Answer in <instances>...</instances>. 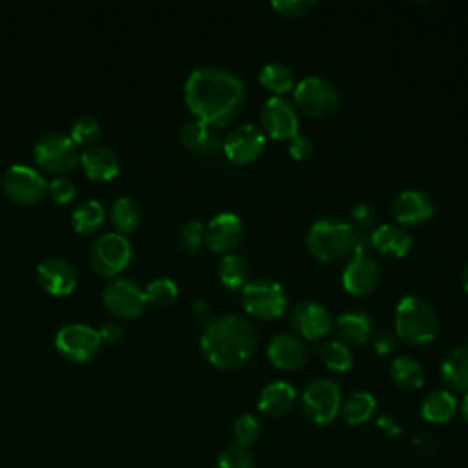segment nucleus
<instances>
[{
	"instance_id": "nucleus-27",
	"label": "nucleus",
	"mask_w": 468,
	"mask_h": 468,
	"mask_svg": "<svg viewBox=\"0 0 468 468\" xmlns=\"http://www.w3.org/2000/svg\"><path fill=\"white\" fill-rule=\"evenodd\" d=\"M258 80L265 90H269L274 95L287 93L289 90H294V86H296L292 69L287 64L278 62V60L263 64L258 73Z\"/></svg>"
},
{
	"instance_id": "nucleus-7",
	"label": "nucleus",
	"mask_w": 468,
	"mask_h": 468,
	"mask_svg": "<svg viewBox=\"0 0 468 468\" xmlns=\"http://www.w3.org/2000/svg\"><path fill=\"white\" fill-rule=\"evenodd\" d=\"M241 303L245 311L256 318H278L287 305V296L280 282L271 278H256L241 287Z\"/></svg>"
},
{
	"instance_id": "nucleus-4",
	"label": "nucleus",
	"mask_w": 468,
	"mask_h": 468,
	"mask_svg": "<svg viewBox=\"0 0 468 468\" xmlns=\"http://www.w3.org/2000/svg\"><path fill=\"white\" fill-rule=\"evenodd\" d=\"M439 318L431 303L406 294L395 307V335L408 346H424L437 336Z\"/></svg>"
},
{
	"instance_id": "nucleus-5",
	"label": "nucleus",
	"mask_w": 468,
	"mask_h": 468,
	"mask_svg": "<svg viewBox=\"0 0 468 468\" xmlns=\"http://www.w3.org/2000/svg\"><path fill=\"white\" fill-rule=\"evenodd\" d=\"M33 157L48 172L62 174L77 166L80 159L79 144L62 132H44L33 144Z\"/></svg>"
},
{
	"instance_id": "nucleus-23",
	"label": "nucleus",
	"mask_w": 468,
	"mask_h": 468,
	"mask_svg": "<svg viewBox=\"0 0 468 468\" xmlns=\"http://www.w3.org/2000/svg\"><path fill=\"white\" fill-rule=\"evenodd\" d=\"M294 402H296V389L292 384L285 380H276L263 386V389L258 395V410L269 417L285 415L287 411H291Z\"/></svg>"
},
{
	"instance_id": "nucleus-12",
	"label": "nucleus",
	"mask_w": 468,
	"mask_h": 468,
	"mask_svg": "<svg viewBox=\"0 0 468 468\" xmlns=\"http://www.w3.org/2000/svg\"><path fill=\"white\" fill-rule=\"evenodd\" d=\"M2 188L13 201L29 205L46 194L48 181L37 168L26 163H15L4 172Z\"/></svg>"
},
{
	"instance_id": "nucleus-43",
	"label": "nucleus",
	"mask_w": 468,
	"mask_h": 468,
	"mask_svg": "<svg viewBox=\"0 0 468 468\" xmlns=\"http://www.w3.org/2000/svg\"><path fill=\"white\" fill-rule=\"evenodd\" d=\"M397 335L389 329H382V331H377L373 335V347L378 355H388L391 353L395 347H397Z\"/></svg>"
},
{
	"instance_id": "nucleus-33",
	"label": "nucleus",
	"mask_w": 468,
	"mask_h": 468,
	"mask_svg": "<svg viewBox=\"0 0 468 468\" xmlns=\"http://www.w3.org/2000/svg\"><path fill=\"white\" fill-rule=\"evenodd\" d=\"M320 356L331 371H347L353 366V353L342 340H327L320 347Z\"/></svg>"
},
{
	"instance_id": "nucleus-49",
	"label": "nucleus",
	"mask_w": 468,
	"mask_h": 468,
	"mask_svg": "<svg viewBox=\"0 0 468 468\" xmlns=\"http://www.w3.org/2000/svg\"><path fill=\"white\" fill-rule=\"evenodd\" d=\"M461 415L468 422V393H464V397L461 400Z\"/></svg>"
},
{
	"instance_id": "nucleus-25",
	"label": "nucleus",
	"mask_w": 468,
	"mask_h": 468,
	"mask_svg": "<svg viewBox=\"0 0 468 468\" xmlns=\"http://www.w3.org/2000/svg\"><path fill=\"white\" fill-rule=\"evenodd\" d=\"M336 331L342 336V342L364 344L371 336L373 322L366 311H346L336 318Z\"/></svg>"
},
{
	"instance_id": "nucleus-32",
	"label": "nucleus",
	"mask_w": 468,
	"mask_h": 468,
	"mask_svg": "<svg viewBox=\"0 0 468 468\" xmlns=\"http://www.w3.org/2000/svg\"><path fill=\"white\" fill-rule=\"evenodd\" d=\"M219 280L229 289H241L247 283L249 263L247 258L239 252H225L218 265Z\"/></svg>"
},
{
	"instance_id": "nucleus-34",
	"label": "nucleus",
	"mask_w": 468,
	"mask_h": 468,
	"mask_svg": "<svg viewBox=\"0 0 468 468\" xmlns=\"http://www.w3.org/2000/svg\"><path fill=\"white\" fill-rule=\"evenodd\" d=\"M177 283L168 276H159L148 282L144 287L146 302L157 307H166L177 298Z\"/></svg>"
},
{
	"instance_id": "nucleus-21",
	"label": "nucleus",
	"mask_w": 468,
	"mask_h": 468,
	"mask_svg": "<svg viewBox=\"0 0 468 468\" xmlns=\"http://www.w3.org/2000/svg\"><path fill=\"white\" fill-rule=\"evenodd\" d=\"M79 163L82 165L86 176L97 181L113 179L121 170V159L117 152L112 146L101 143H93L82 150Z\"/></svg>"
},
{
	"instance_id": "nucleus-17",
	"label": "nucleus",
	"mask_w": 468,
	"mask_h": 468,
	"mask_svg": "<svg viewBox=\"0 0 468 468\" xmlns=\"http://www.w3.org/2000/svg\"><path fill=\"white\" fill-rule=\"evenodd\" d=\"M37 280L49 294L66 296L77 287L79 271L62 256H46L37 265Z\"/></svg>"
},
{
	"instance_id": "nucleus-11",
	"label": "nucleus",
	"mask_w": 468,
	"mask_h": 468,
	"mask_svg": "<svg viewBox=\"0 0 468 468\" xmlns=\"http://www.w3.org/2000/svg\"><path fill=\"white\" fill-rule=\"evenodd\" d=\"M102 303L121 318H135L146 307L144 289L132 278H112L102 289Z\"/></svg>"
},
{
	"instance_id": "nucleus-16",
	"label": "nucleus",
	"mask_w": 468,
	"mask_h": 468,
	"mask_svg": "<svg viewBox=\"0 0 468 468\" xmlns=\"http://www.w3.org/2000/svg\"><path fill=\"white\" fill-rule=\"evenodd\" d=\"M291 325L305 340H318L331 331L333 318L327 307L314 300H302L291 307Z\"/></svg>"
},
{
	"instance_id": "nucleus-50",
	"label": "nucleus",
	"mask_w": 468,
	"mask_h": 468,
	"mask_svg": "<svg viewBox=\"0 0 468 468\" xmlns=\"http://www.w3.org/2000/svg\"><path fill=\"white\" fill-rule=\"evenodd\" d=\"M463 287L468 292V263L464 265V271H463Z\"/></svg>"
},
{
	"instance_id": "nucleus-22",
	"label": "nucleus",
	"mask_w": 468,
	"mask_h": 468,
	"mask_svg": "<svg viewBox=\"0 0 468 468\" xmlns=\"http://www.w3.org/2000/svg\"><path fill=\"white\" fill-rule=\"evenodd\" d=\"M371 247L389 258H402L413 247V236L402 227L395 223H382L373 229L369 234Z\"/></svg>"
},
{
	"instance_id": "nucleus-10",
	"label": "nucleus",
	"mask_w": 468,
	"mask_h": 468,
	"mask_svg": "<svg viewBox=\"0 0 468 468\" xmlns=\"http://www.w3.org/2000/svg\"><path fill=\"white\" fill-rule=\"evenodd\" d=\"M101 342L99 331L82 322L66 324L55 333V347L62 356L73 362L91 360L97 355Z\"/></svg>"
},
{
	"instance_id": "nucleus-39",
	"label": "nucleus",
	"mask_w": 468,
	"mask_h": 468,
	"mask_svg": "<svg viewBox=\"0 0 468 468\" xmlns=\"http://www.w3.org/2000/svg\"><path fill=\"white\" fill-rule=\"evenodd\" d=\"M216 468H254V459L249 448L241 446H227L216 461Z\"/></svg>"
},
{
	"instance_id": "nucleus-14",
	"label": "nucleus",
	"mask_w": 468,
	"mask_h": 468,
	"mask_svg": "<svg viewBox=\"0 0 468 468\" xmlns=\"http://www.w3.org/2000/svg\"><path fill=\"white\" fill-rule=\"evenodd\" d=\"M265 144L267 135L263 130L252 122H243L227 133L223 141V152L232 163L247 165L263 154Z\"/></svg>"
},
{
	"instance_id": "nucleus-2",
	"label": "nucleus",
	"mask_w": 468,
	"mask_h": 468,
	"mask_svg": "<svg viewBox=\"0 0 468 468\" xmlns=\"http://www.w3.org/2000/svg\"><path fill=\"white\" fill-rule=\"evenodd\" d=\"M201 351L207 360L219 369L243 366L256 351L258 333L250 320L227 313L207 322L201 333Z\"/></svg>"
},
{
	"instance_id": "nucleus-35",
	"label": "nucleus",
	"mask_w": 468,
	"mask_h": 468,
	"mask_svg": "<svg viewBox=\"0 0 468 468\" xmlns=\"http://www.w3.org/2000/svg\"><path fill=\"white\" fill-rule=\"evenodd\" d=\"M232 435H234L236 446L249 448L250 444L256 442V439L260 435V422H258V419L254 415H250V413L238 415L234 424H232Z\"/></svg>"
},
{
	"instance_id": "nucleus-18",
	"label": "nucleus",
	"mask_w": 468,
	"mask_h": 468,
	"mask_svg": "<svg viewBox=\"0 0 468 468\" xmlns=\"http://www.w3.org/2000/svg\"><path fill=\"white\" fill-rule=\"evenodd\" d=\"M243 221L234 212H219L205 225V243L216 252H232L243 239Z\"/></svg>"
},
{
	"instance_id": "nucleus-19",
	"label": "nucleus",
	"mask_w": 468,
	"mask_h": 468,
	"mask_svg": "<svg viewBox=\"0 0 468 468\" xmlns=\"http://www.w3.org/2000/svg\"><path fill=\"white\" fill-rule=\"evenodd\" d=\"M267 356L276 367L294 371L307 362L309 351L302 336L294 333H276L267 346Z\"/></svg>"
},
{
	"instance_id": "nucleus-47",
	"label": "nucleus",
	"mask_w": 468,
	"mask_h": 468,
	"mask_svg": "<svg viewBox=\"0 0 468 468\" xmlns=\"http://www.w3.org/2000/svg\"><path fill=\"white\" fill-rule=\"evenodd\" d=\"M377 424H378L389 437H397V435H400V431H402V426H400L397 420H393L391 417H380V419L377 420Z\"/></svg>"
},
{
	"instance_id": "nucleus-38",
	"label": "nucleus",
	"mask_w": 468,
	"mask_h": 468,
	"mask_svg": "<svg viewBox=\"0 0 468 468\" xmlns=\"http://www.w3.org/2000/svg\"><path fill=\"white\" fill-rule=\"evenodd\" d=\"M208 124L197 117L194 119H188L181 128H179V139L181 143L186 146V148H192V150H199L203 141L207 139L208 135Z\"/></svg>"
},
{
	"instance_id": "nucleus-6",
	"label": "nucleus",
	"mask_w": 468,
	"mask_h": 468,
	"mask_svg": "<svg viewBox=\"0 0 468 468\" xmlns=\"http://www.w3.org/2000/svg\"><path fill=\"white\" fill-rule=\"evenodd\" d=\"M298 108L311 117H325L340 104L338 88L322 75H307L300 79L292 90Z\"/></svg>"
},
{
	"instance_id": "nucleus-29",
	"label": "nucleus",
	"mask_w": 468,
	"mask_h": 468,
	"mask_svg": "<svg viewBox=\"0 0 468 468\" xmlns=\"http://www.w3.org/2000/svg\"><path fill=\"white\" fill-rule=\"evenodd\" d=\"M106 210L97 199H84L71 210V225L79 234H93L104 223Z\"/></svg>"
},
{
	"instance_id": "nucleus-28",
	"label": "nucleus",
	"mask_w": 468,
	"mask_h": 468,
	"mask_svg": "<svg viewBox=\"0 0 468 468\" xmlns=\"http://www.w3.org/2000/svg\"><path fill=\"white\" fill-rule=\"evenodd\" d=\"M389 377L391 380L402 389H417L424 384V369L419 360L413 356H395L389 364Z\"/></svg>"
},
{
	"instance_id": "nucleus-40",
	"label": "nucleus",
	"mask_w": 468,
	"mask_h": 468,
	"mask_svg": "<svg viewBox=\"0 0 468 468\" xmlns=\"http://www.w3.org/2000/svg\"><path fill=\"white\" fill-rule=\"evenodd\" d=\"M46 192L55 199L57 203H68L75 196V183L66 176H55L49 183Z\"/></svg>"
},
{
	"instance_id": "nucleus-8",
	"label": "nucleus",
	"mask_w": 468,
	"mask_h": 468,
	"mask_svg": "<svg viewBox=\"0 0 468 468\" xmlns=\"http://www.w3.org/2000/svg\"><path fill=\"white\" fill-rule=\"evenodd\" d=\"M342 406L340 386L331 378L311 380L302 393L303 415L318 424L325 426L336 419Z\"/></svg>"
},
{
	"instance_id": "nucleus-46",
	"label": "nucleus",
	"mask_w": 468,
	"mask_h": 468,
	"mask_svg": "<svg viewBox=\"0 0 468 468\" xmlns=\"http://www.w3.org/2000/svg\"><path fill=\"white\" fill-rule=\"evenodd\" d=\"M219 148H223V143L219 141V137L216 135V133H208L207 135V139L203 141V144H201V148H199V152L201 154H205V155H210V154H216Z\"/></svg>"
},
{
	"instance_id": "nucleus-1",
	"label": "nucleus",
	"mask_w": 468,
	"mask_h": 468,
	"mask_svg": "<svg viewBox=\"0 0 468 468\" xmlns=\"http://www.w3.org/2000/svg\"><path fill=\"white\" fill-rule=\"evenodd\" d=\"M190 112L208 126H223L236 117L245 101V84L230 69L219 66L194 68L183 86Z\"/></svg>"
},
{
	"instance_id": "nucleus-45",
	"label": "nucleus",
	"mask_w": 468,
	"mask_h": 468,
	"mask_svg": "<svg viewBox=\"0 0 468 468\" xmlns=\"http://www.w3.org/2000/svg\"><path fill=\"white\" fill-rule=\"evenodd\" d=\"M97 331H99L101 340H102V342H108V344H115V342H119V340L122 338V335H124L122 325H121L119 322H113V320L104 322Z\"/></svg>"
},
{
	"instance_id": "nucleus-9",
	"label": "nucleus",
	"mask_w": 468,
	"mask_h": 468,
	"mask_svg": "<svg viewBox=\"0 0 468 468\" xmlns=\"http://www.w3.org/2000/svg\"><path fill=\"white\" fill-rule=\"evenodd\" d=\"M88 258L99 274L117 276L132 260V243L121 232H104L93 239Z\"/></svg>"
},
{
	"instance_id": "nucleus-24",
	"label": "nucleus",
	"mask_w": 468,
	"mask_h": 468,
	"mask_svg": "<svg viewBox=\"0 0 468 468\" xmlns=\"http://www.w3.org/2000/svg\"><path fill=\"white\" fill-rule=\"evenodd\" d=\"M441 377L453 391L468 393V342L457 344L441 362Z\"/></svg>"
},
{
	"instance_id": "nucleus-26",
	"label": "nucleus",
	"mask_w": 468,
	"mask_h": 468,
	"mask_svg": "<svg viewBox=\"0 0 468 468\" xmlns=\"http://www.w3.org/2000/svg\"><path fill=\"white\" fill-rule=\"evenodd\" d=\"M455 410H457V399L448 389L430 391L420 404L422 419L431 424L448 422L453 417Z\"/></svg>"
},
{
	"instance_id": "nucleus-30",
	"label": "nucleus",
	"mask_w": 468,
	"mask_h": 468,
	"mask_svg": "<svg viewBox=\"0 0 468 468\" xmlns=\"http://www.w3.org/2000/svg\"><path fill=\"white\" fill-rule=\"evenodd\" d=\"M377 410V400L369 391H353L340 406V413L347 424L358 426L367 422Z\"/></svg>"
},
{
	"instance_id": "nucleus-3",
	"label": "nucleus",
	"mask_w": 468,
	"mask_h": 468,
	"mask_svg": "<svg viewBox=\"0 0 468 468\" xmlns=\"http://www.w3.org/2000/svg\"><path fill=\"white\" fill-rule=\"evenodd\" d=\"M305 245L320 261L347 260L364 249L362 236L356 232V227L336 216L314 219L305 232Z\"/></svg>"
},
{
	"instance_id": "nucleus-31",
	"label": "nucleus",
	"mask_w": 468,
	"mask_h": 468,
	"mask_svg": "<svg viewBox=\"0 0 468 468\" xmlns=\"http://www.w3.org/2000/svg\"><path fill=\"white\" fill-rule=\"evenodd\" d=\"M110 219L117 229V232L126 236L128 232L135 230L137 225L141 223V207L135 199L128 196H121L110 207Z\"/></svg>"
},
{
	"instance_id": "nucleus-36",
	"label": "nucleus",
	"mask_w": 468,
	"mask_h": 468,
	"mask_svg": "<svg viewBox=\"0 0 468 468\" xmlns=\"http://www.w3.org/2000/svg\"><path fill=\"white\" fill-rule=\"evenodd\" d=\"M101 135V122L93 115H79L69 128V137L77 144H93Z\"/></svg>"
},
{
	"instance_id": "nucleus-13",
	"label": "nucleus",
	"mask_w": 468,
	"mask_h": 468,
	"mask_svg": "<svg viewBox=\"0 0 468 468\" xmlns=\"http://www.w3.org/2000/svg\"><path fill=\"white\" fill-rule=\"evenodd\" d=\"M261 130L272 139H291L298 133L300 117L296 106L282 95H271L260 110Z\"/></svg>"
},
{
	"instance_id": "nucleus-15",
	"label": "nucleus",
	"mask_w": 468,
	"mask_h": 468,
	"mask_svg": "<svg viewBox=\"0 0 468 468\" xmlns=\"http://www.w3.org/2000/svg\"><path fill=\"white\" fill-rule=\"evenodd\" d=\"M380 280V265L366 249L346 260L342 271V285L347 292L362 296L371 292Z\"/></svg>"
},
{
	"instance_id": "nucleus-37",
	"label": "nucleus",
	"mask_w": 468,
	"mask_h": 468,
	"mask_svg": "<svg viewBox=\"0 0 468 468\" xmlns=\"http://www.w3.org/2000/svg\"><path fill=\"white\" fill-rule=\"evenodd\" d=\"M177 243L185 252H197L205 243V225L199 219H188L179 229Z\"/></svg>"
},
{
	"instance_id": "nucleus-44",
	"label": "nucleus",
	"mask_w": 468,
	"mask_h": 468,
	"mask_svg": "<svg viewBox=\"0 0 468 468\" xmlns=\"http://www.w3.org/2000/svg\"><path fill=\"white\" fill-rule=\"evenodd\" d=\"M375 216H377L375 208L366 201H358L351 208V218H353L355 225H358V227H369L375 221Z\"/></svg>"
},
{
	"instance_id": "nucleus-41",
	"label": "nucleus",
	"mask_w": 468,
	"mask_h": 468,
	"mask_svg": "<svg viewBox=\"0 0 468 468\" xmlns=\"http://www.w3.org/2000/svg\"><path fill=\"white\" fill-rule=\"evenodd\" d=\"M271 5L282 13V15H287V16H302L305 15L307 11H311L316 2L314 0H272Z\"/></svg>"
},
{
	"instance_id": "nucleus-42",
	"label": "nucleus",
	"mask_w": 468,
	"mask_h": 468,
	"mask_svg": "<svg viewBox=\"0 0 468 468\" xmlns=\"http://www.w3.org/2000/svg\"><path fill=\"white\" fill-rule=\"evenodd\" d=\"M313 141L311 137H307L305 133H296L289 139V154L294 157V159H305L313 154Z\"/></svg>"
},
{
	"instance_id": "nucleus-48",
	"label": "nucleus",
	"mask_w": 468,
	"mask_h": 468,
	"mask_svg": "<svg viewBox=\"0 0 468 468\" xmlns=\"http://www.w3.org/2000/svg\"><path fill=\"white\" fill-rule=\"evenodd\" d=\"M194 314L197 316V320H205L208 314V303L205 300H197L194 303Z\"/></svg>"
},
{
	"instance_id": "nucleus-20",
	"label": "nucleus",
	"mask_w": 468,
	"mask_h": 468,
	"mask_svg": "<svg viewBox=\"0 0 468 468\" xmlns=\"http://www.w3.org/2000/svg\"><path fill=\"white\" fill-rule=\"evenodd\" d=\"M391 212L400 225H417L435 212V201L430 194L417 188L402 190L391 201Z\"/></svg>"
}]
</instances>
